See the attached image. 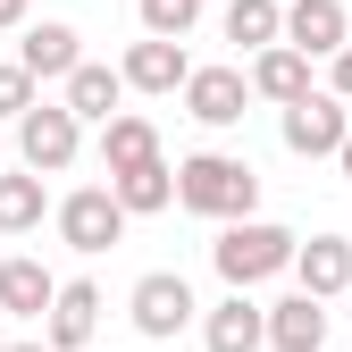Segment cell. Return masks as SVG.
Returning <instances> with one entry per match:
<instances>
[{"label": "cell", "mask_w": 352, "mask_h": 352, "mask_svg": "<svg viewBox=\"0 0 352 352\" xmlns=\"http://www.w3.org/2000/svg\"><path fill=\"white\" fill-rule=\"evenodd\" d=\"M176 201H185L193 218L243 227V218L260 210V176H252V160H235V151H193V160H176Z\"/></svg>", "instance_id": "cell-1"}, {"label": "cell", "mask_w": 352, "mask_h": 352, "mask_svg": "<svg viewBox=\"0 0 352 352\" xmlns=\"http://www.w3.org/2000/svg\"><path fill=\"white\" fill-rule=\"evenodd\" d=\"M294 252H302V235H294V227H277V218L218 227V243H210V260H218V277H227V294H252V285L285 277V269H294Z\"/></svg>", "instance_id": "cell-2"}, {"label": "cell", "mask_w": 352, "mask_h": 352, "mask_svg": "<svg viewBox=\"0 0 352 352\" xmlns=\"http://www.w3.org/2000/svg\"><path fill=\"white\" fill-rule=\"evenodd\" d=\"M76 151H84V118H76L67 101H34V109L17 118V160H25L34 176H67Z\"/></svg>", "instance_id": "cell-3"}, {"label": "cell", "mask_w": 352, "mask_h": 352, "mask_svg": "<svg viewBox=\"0 0 352 352\" xmlns=\"http://www.w3.org/2000/svg\"><path fill=\"white\" fill-rule=\"evenodd\" d=\"M126 311H135V336H151V344H176L193 327V285L176 277V269H151V277H135V294H126Z\"/></svg>", "instance_id": "cell-4"}, {"label": "cell", "mask_w": 352, "mask_h": 352, "mask_svg": "<svg viewBox=\"0 0 352 352\" xmlns=\"http://www.w3.org/2000/svg\"><path fill=\"white\" fill-rule=\"evenodd\" d=\"M51 218H59V243H67V252H84V260H93V252H109V243L126 235V201H118L109 185H76Z\"/></svg>", "instance_id": "cell-5"}, {"label": "cell", "mask_w": 352, "mask_h": 352, "mask_svg": "<svg viewBox=\"0 0 352 352\" xmlns=\"http://www.w3.org/2000/svg\"><path fill=\"white\" fill-rule=\"evenodd\" d=\"M344 135H352V109H344L336 93H311V101L285 109V151H294V160H336Z\"/></svg>", "instance_id": "cell-6"}, {"label": "cell", "mask_w": 352, "mask_h": 352, "mask_svg": "<svg viewBox=\"0 0 352 352\" xmlns=\"http://www.w3.org/2000/svg\"><path fill=\"white\" fill-rule=\"evenodd\" d=\"M285 42L302 59H344L352 51V9L344 0H285Z\"/></svg>", "instance_id": "cell-7"}, {"label": "cell", "mask_w": 352, "mask_h": 352, "mask_svg": "<svg viewBox=\"0 0 352 352\" xmlns=\"http://www.w3.org/2000/svg\"><path fill=\"white\" fill-rule=\"evenodd\" d=\"M243 109H252V67H193V84H185L193 126H243Z\"/></svg>", "instance_id": "cell-8"}, {"label": "cell", "mask_w": 352, "mask_h": 352, "mask_svg": "<svg viewBox=\"0 0 352 352\" xmlns=\"http://www.w3.org/2000/svg\"><path fill=\"white\" fill-rule=\"evenodd\" d=\"M17 67H25L34 84H67V76L84 67V34H76L67 17H42V25H25V42H17Z\"/></svg>", "instance_id": "cell-9"}, {"label": "cell", "mask_w": 352, "mask_h": 352, "mask_svg": "<svg viewBox=\"0 0 352 352\" xmlns=\"http://www.w3.org/2000/svg\"><path fill=\"white\" fill-rule=\"evenodd\" d=\"M93 327H101V285L93 277H67L51 319H42V344L51 352H93Z\"/></svg>", "instance_id": "cell-10"}, {"label": "cell", "mask_w": 352, "mask_h": 352, "mask_svg": "<svg viewBox=\"0 0 352 352\" xmlns=\"http://www.w3.org/2000/svg\"><path fill=\"white\" fill-rule=\"evenodd\" d=\"M118 76H126V93H151L160 101V93H185V84H193V59H185V42H151L143 34L135 51L118 59Z\"/></svg>", "instance_id": "cell-11"}, {"label": "cell", "mask_w": 352, "mask_h": 352, "mask_svg": "<svg viewBox=\"0 0 352 352\" xmlns=\"http://www.w3.org/2000/svg\"><path fill=\"white\" fill-rule=\"evenodd\" d=\"M201 344L210 352H260V344H269V311H260L252 294L210 302V311H201Z\"/></svg>", "instance_id": "cell-12"}, {"label": "cell", "mask_w": 352, "mask_h": 352, "mask_svg": "<svg viewBox=\"0 0 352 352\" xmlns=\"http://www.w3.org/2000/svg\"><path fill=\"white\" fill-rule=\"evenodd\" d=\"M294 277H302V294H311V302L352 294V235H311V243L294 252Z\"/></svg>", "instance_id": "cell-13"}, {"label": "cell", "mask_w": 352, "mask_h": 352, "mask_svg": "<svg viewBox=\"0 0 352 352\" xmlns=\"http://www.w3.org/2000/svg\"><path fill=\"white\" fill-rule=\"evenodd\" d=\"M168 151H160V126L143 118V109H126V118H109L101 126V168L109 176H135V168H160Z\"/></svg>", "instance_id": "cell-14"}, {"label": "cell", "mask_w": 352, "mask_h": 352, "mask_svg": "<svg viewBox=\"0 0 352 352\" xmlns=\"http://www.w3.org/2000/svg\"><path fill=\"white\" fill-rule=\"evenodd\" d=\"M59 285L67 277H51V269H42V260H0V311H9V319H51V302H59Z\"/></svg>", "instance_id": "cell-15"}, {"label": "cell", "mask_w": 352, "mask_h": 352, "mask_svg": "<svg viewBox=\"0 0 352 352\" xmlns=\"http://www.w3.org/2000/svg\"><path fill=\"white\" fill-rule=\"evenodd\" d=\"M252 93H260V101H277V109L311 101V93H319V84H311V59H302L294 42H277V51H260V59H252Z\"/></svg>", "instance_id": "cell-16"}, {"label": "cell", "mask_w": 352, "mask_h": 352, "mask_svg": "<svg viewBox=\"0 0 352 352\" xmlns=\"http://www.w3.org/2000/svg\"><path fill=\"white\" fill-rule=\"evenodd\" d=\"M59 101H67L84 126H109V118H126V109H118V101H126V76L101 67V59H84V67L67 76V93H59Z\"/></svg>", "instance_id": "cell-17"}, {"label": "cell", "mask_w": 352, "mask_h": 352, "mask_svg": "<svg viewBox=\"0 0 352 352\" xmlns=\"http://www.w3.org/2000/svg\"><path fill=\"white\" fill-rule=\"evenodd\" d=\"M269 344H277V352H319V344H327V302H311V294L269 302Z\"/></svg>", "instance_id": "cell-18"}, {"label": "cell", "mask_w": 352, "mask_h": 352, "mask_svg": "<svg viewBox=\"0 0 352 352\" xmlns=\"http://www.w3.org/2000/svg\"><path fill=\"white\" fill-rule=\"evenodd\" d=\"M218 25H227V42H235V51H277V42H285V0H227V17H218Z\"/></svg>", "instance_id": "cell-19"}, {"label": "cell", "mask_w": 352, "mask_h": 352, "mask_svg": "<svg viewBox=\"0 0 352 352\" xmlns=\"http://www.w3.org/2000/svg\"><path fill=\"white\" fill-rule=\"evenodd\" d=\"M42 210H51V193H42V176H34V168L0 176V235H34V227H42Z\"/></svg>", "instance_id": "cell-20"}, {"label": "cell", "mask_w": 352, "mask_h": 352, "mask_svg": "<svg viewBox=\"0 0 352 352\" xmlns=\"http://www.w3.org/2000/svg\"><path fill=\"white\" fill-rule=\"evenodd\" d=\"M109 193L126 201V218H151V210L176 201V168L160 160V168H135V176H109Z\"/></svg>", "instance_id": "cell-21"}, {"label": "cell", "mask_w": 352, "mask_h": 352, "mask_svg": "<svg viewBox=\"0 0 352 352\" xmlns=\"http://www.w3.org/2000/svg\"><path fill=\"white\" fill-rule=\"evenodd\" d=\"M201 9H210V0H143V34L151 42H185Z\"/></svg>", "instance_id": "cell-22"}, {"label": "cell", "mask_w": 352, "mask_h": 352, "mask_svg": "<svg viewBox=\"0 0 352 352\" xmlns=\"http://www.w3.org/2000/svg\"><path fill=\"white\" fill-rule=\"evenodd\" d=\"M34 101H42V84H34L17 59H0V118H25Z\"/></svg>", "instance_id": "cell-23"}, {"label": "cell", "mask_w": 352, "mask_h": 352, "mask_svg": "<svg viewBox=\"0 0 352 352\" xmlns=\"http://www.w3.org/2000/svg\"><path fill=\"white\" fill-rule=\"evenodd\" d=\"M327 93L352 109V51H344V59H327Z\"/></svg>", "instance_id": "cell-24"}, {"label": "cell", "mask_w": 352, "mask_h": 352, "mask_svg": "<svg viewBox=\"0 0 352 352\" xmlns=\"http://www.w3.org/2000/svg\"><path fill=\"white\" fill-rule=\"evenodd\" d=\"M9 25H25V0H0V34H9Z\"/></svg>", "instance_id": "cell-25"}, {"label": "cell", "mask_w": 352, "mask_h": 352, "mask_svg": "<svg viewBox=\"0 0 352 352\" xmlns=\"http://www.w3.org/2000/svg\"><path fill=\"white\" fill-rule=\"evenodd\" d=\"M336 168H344V176H352V135H344V151H336Z\"/></svg>", "instance_id": "cell-26"}, {"label": "cell", "mask_w": 352, "mask_h": 352, "mask_svg": "<svg viewBox=\"0 0 352 352\" xmlns=\"http://www.w3.org/2000/svg\"><path fill=\"white\" fill-rule=\"evenodd\" d=\"M0 352H51V344H0Z\"/></svg>", "instance_id": "cell-27"}]
</instances>
